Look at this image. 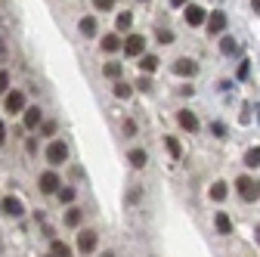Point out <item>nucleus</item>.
Here are the masks:
<instances>
[{
    "label": "nucleus",
    "instance_id": "1",
    "mask_svg": "<svg viewBox=\"0 0 260 257\" xmlns=\"http://www.w3.org/2000/svg\"><path fill=\"white\" fill-rule=\"evenodd\" d=\"M236 189H239V196H242L245 202H257V199H260V183H257L254 177H239V180H236Z\"/></svg>",
    "mask_w": 260,
    "mask_h": 257
},
{
    "label": "nucleus",
    "instance_id": "2",
    "mask_svg": "<svg viewBox=\"0 0 260 257\" xmlns=\"http://www.w3.org/2000/svg\"><path fill=\"white\" fill-rule=\"evenodd\" d=\"M44 155H47L50 165H65V162H69V146H65V140H53Z\"/></svg>",
    "mask_w": 260,
    "mask_h": 257
},
{
    "label": "nucleus",
    "instance_id": "3",
    "mask_svg": "<svg viewBox=\"0 0 260 257\" xmlns=\"http://www.w3.org/2000/svg\"><path fill=\"white\" fill-rule=\"evenodd\" d=\"M4 112H7V115H19V112H25V93H22V90H10V93H7Z\"/></svg>",
    "mask_w": 260,
    "mask_h": 257
},
{
    "label": "nucleus",
    "instance_id": "4",
    "mask_svg": "<svg viewBox=\"0 0 260 257\" xmlns=\"http://www.w3.org/2000/svg\"><path fill=\"white\" fill-rule=\"evenodd\" d=\"M96 245H100V236H96L93 230H81V233H78V251H81V254L96 251Z\"/></svg>",
    "mask_w": 260,
    "mask_h": 257
},
{
    "label": "nucleus",
    "instance_id": "5",
    "mask_svg": "<svg viewBox=\"0 0 260 257\" xmlns=\"http://www.w3.org/2000/svg\"><path fill=\"white\" fill-rule=\"evenodd\" d=\"M59 174L56 171H44L41 174V180H38V186H41V192H47V196H53V192H59Z\"/></svg>",
    "mask_w": 260,
    "mask_h": 257
},
{
    "label": "nucleus",
    "instance_id": "6",
    "mask_svg": "<svg viewBox=\"0 0 260 257\" xmlns=\"http://www.w3.org/2000/svg\"><path fill=\"white\" fill-rule=\"evenodd\" d=\"M183 19H186V25L199 28V25H205L208 13H205V7H195V4H189V7H186V13H183Z\"/></svg>",
    "mask_w": 260,
    "mask_h": 257
},
{
    "label": "nucleus",
    "instance_id": "7",
    "mask_svg": "<svg viewBox=\"0 0 260 257\" xmlns=\"http://www.w3.org/2000/svg\"><path fill=\"white\" fill-rule=\"evenodd\" d=\"M22 121H25V127H28V131H35V127H41V121H44V112H41V106H25V112H22Z\"/></svg>",
    "mask_w": 260,
    "mask_h": 257
},
{
    "label": "nucleus",
    "instance_id": "8",
    "mask_svg": "<svg viewBox=\"0 0 260 257\" xmlns=\"http://www.w3.org/2000/svg\"><path fill=\"white\" fill-rule=\"evenodd\" d=\"M205 25H208V35H223V31H226V16H223L220 10H214V13L205 19Z\"/></svg>",
    "mask_w": 260,
    "mask_h": 257
},
{
    "label": "nucleus",
    "instance_id": "9",
    "mask_svg": "<svg viewBox=\"0 0 260 257\" xmlns=\"http://www.w3.org/2000/svg\"><path fill=\"white\" fill-rule=\"evenodd\" d=\"M177 124L183 127V131H189V134H195L199 131V118H195L189 109H183V112H177Z\"/></svg>",
    "mask_w": 260,
    "mask_h": 257
},
{
    "label": "nucleus",
    "instance_id": "10",
    "mask_svg": "<svg viewBox=\"0 0 260 257\" xmlns=\"http://www.w3.org/2000/svg\"><path fill=\"white\" fill-rule=\"evenodd\" d=\"M195 72H199L195 59H177V62H174V75H180V78H192Z\"/></svg>",
    "mask_w": 260,
    "mask_h": 257
},
{
    "label": "nucleus",
    "instance_id": "11",
    "mask_svg": "<svg viewBox=\"0 0 260 257\" xmlns=\"http://www.w3.org/2000/svg\"><path fill=\"white\" fill-rule=\"evenodd\" d=\"M0 208H4V214H10V217H22V214H25V205H22L16 196H7L4 202H0Z\"/></svg>",
    "mask_w": 260,
    "mask_h": 257
},
{
    "label": "nucleus",
    "instance_id": "12",
    "mask_svg": "<svg viewBox=\"0 0 260 257\" xmlns=\"http://www.w3.org/2000/svg\"><path fill=\"white\" fill-rule=\"evenodd\" d=\"M146 50V41H143V35H130L127 41H124V53L127 56H140Z\"/></svg>",
    "mask_w": 260,
    "mask_h": 257
},
{
    "label": "nucleus",
    "instance_id": "13",
    "mask_svg": "<svg viewBox=\"0 0 260 257\" xmlns=\"http://www.w3.org/2000/svg\"><path fill=\"white\" fill-rule=\"evenodd\" d=\"M214 223H217V233H220V236H230V233H233V220L226 217L223 211H220V214H214Z\"/></svg>",
    "mask_w": 260,
    "mask_h": 257
},
{
    "label": "nucleus",
    "instance_id": "14",
    "mask_svg": "<svg viewBox=\"0 0 260 257\" xmlns=\"http://www.w3.org/2000/svg\"><path fill=\"white\" fill-rule=\"evenodd\" d=\"M100 47H103V53H118V50H121V38H118V35H106V38L100 41Z\"/></svg>",
    "mask_w": 260,
    "mask_h": 257
},
{
    "label": "nucleus",
    "instance_id": "15",
    "mask_svg": "<svg viewBox=\"0 0 260 257\" xmlns=\"http://www.w3.org/2000/svg\"><path fill=\"white\" fill-rule=\"evenodd\" d=\"M130 168H146V162H149V155L143 152V149H130Z\"/></svg>",
    "mask_w": 260,
    "mask_h": 257
},
{
    "label": "nucleus",
    "instance_id": "16",
    "mask_svg": "<svg viewBox=\"0 0 260 257\" xmlns=\"http://www.w3.org/2000/svg\"><path fill=\"white\" fill-rule=\"evenodd\" d=\"M78 28H81V35H84V38H93V35H96V19L84 16V19L78 22Z\"/></svg>",
    "mask_w": 260,
    "mask_h": 257
},
{
    "label": "nucleus",
    "instance_id": "17",
    "mask_svg": "<svg viewBox=\"0 0 260 257\" xmlns=\"http://www.w3.org/2000/svg\"><path fill=\"white\" fill-rule=\"evenodd\" d=\"M50 254H53V257H72V248L65 245V242H59V239H53V245H50Z\"/></svg>",
    "mask_w": 260,
    "mask_h": 257
},
{
    "label": "nucleus",
    "instance_id": "18",
    "mask_svg": "<svg viewBox=\"0 0 260 257\" xmlns=\"http://www.w3.org/2000/svg\"><path fill=\"white\" fill-rule=\"evenodd\" d=\"M245 165H248V168H260V146H251V149L245 152Z\"/></svg>",
    "mask_w": 260,
    "mask_h": 257
},
{
    "label": "nucleus",
    "instance_id": "19",
    "mask_svg": "<svg viewBox=\"0 0 260 257\" xmlns=\"http://www.w3.org/2000/svg\"><path fill=\"white\" fill-rule=\"evenodd\" d=\"M81 208H69L65 211V227H81Z\"/></svg>",
    "mask_w": 260,
    "mask_h": 257
},
{
    "label": "nucleus",
    "instance_id": "20",
    "mask_svg": "<svg viewBox=\"0 0 260 257\" xmlns=\"http://www.w3.org/2000/svg\"><path fill=\"white\" fill-rule=\"evenodd\" d=\"M220 50H223L226 56H233V53L239 50V47H236V38H230V35H223V38H220Z\"/></svg>",
    "mask_w": 260,
    "mask_h": 257
},
{
    "label": "nucleus",
    "instance_id": "21",
    "mask_svg": "<svg viewBox=\"0 0 260 257\" xmlns=\"http://www.w3.org/2000/svg\"><path fill=\"white\" fill-rule=\"evenodd\" d=\"M140 69H143V72H155V69H158V56H143V59H140Z\"/></svg>",
    "mask_w": 260,
    "mask_h": 257
},
{
    "label": "nucleus",
    "instance_id": "22",
    "mask_svg": "<svg viewBox=\"0 0 260 257\" xmlns=\"http://www.w3.org/2000/svg\"><path fill=\"white\" fill-rule=\"evenodd\" d=\"M165 146H168V152H171V158H180V155H183V149H180V143H177L174 137H165Z\"/></svg>",
    "mask_w": 260,
    "mask_h": 257
},
{
    "label": "nucleus",
    "instance_id": "23",
    "mask_svg": "<svg viewBox=\"0 0 260 257\" xmlns=\"http://www.w3.org/2000/svg\"><path fill=\"white\" fill-rule=\"evenodd\" d=\"M56 196H59V202H62V205H65V202H75V189H72V186H59Z\"/></svg>",
    "mask_w": 260,
    "mask_h": 257
},
{
    "label": "nucleus",
    "instance_id": "24",
    "mask_svg": "<svg viewBox=\"0 0 260 257\" xmlns=\"http://www.w3.org/2000/svg\"><path fill=\"white\" fill-rule=\"evenodd\" d=\"M211 199H214V202H223V199H226V183H214V186H211Z\"/></svg>",
    "mask_w": 260,
    "mask_h": 257
},
{
    "label": "nucleus",
    "instance_id": "25",
    "mask_svg": "<svg viewBox=\"0 0 260 257\" xmlns=\"http://www.w3.org/2000/svg\"><path fill=\"white\" fill-rule=\"evenodd\" d=\"M130 93H134L130 84H115V96H118V100H130Z\"/></svg>",
    "mask_w": 260,
    "mask_h": 257
},
{
    "label": "nucleus",
    "instance_id": "26",
    "mask_svg": "<svg viewBox=\"0 0 260 257\" xmlns=\"http://www.w3.org/2000/svg\"><path fill=\"white\" fill-rule=\"evenodd\" d=\"M103 75H106V78H118V75H121V66H118V62H106V66H103Z\"/></svg>",
    "mask_w": 260,
    "mask_h": 257
},
{
    "label": "nucleus",
    "instance_id": "27",
    "mask_svg": "<svg viewBox=\"0 0 260 257\" xmlns=\"http://www.w3.org/2000/svg\"><path fill=\"white\" fill-rule=\"evenodd\" d=\"M130 22H134V16H130V13H121L115 25H118V31H127V28H130Z\"/></svg>",
    "mask_w": 260,
    "mask_h": 257
},
{
    "label": "nucleus",
    "instance_id": "28",
    "mask_svg": "<svg viewBox=\"0 0 260 257\" xmlns=\"http://www.w3.org/2000/svg\"><path fill=\"white\" fill-rule=\"evenodd\" d=\"M158 44H174V31L171 28H161L158 31Z\"/></svg>",
    "mask_w": 260,
    "mask_h": 257
},
{
    "label": "nucleus",
    "instance_id": "29",
    "mask_svg": "<svg viewBox=\"0 0 260 257\" xmlns=\"http://www.w3.org/2000/svg\"><path fill=\"white\" fill-rule=\"evenodd\" d=\"M56 134V124L53 121H41V137H53Z\"/></svg>",
    "mask_w": 260,
    "mask_h": 257
},
{
    "label": "nucleus",
    "instance_id": "30",
    "mask_svg": "<svg viewBox=\"0 0 260 257\" xmlns=\"http://www.w3.org/2000/svg\"><path fill=\"white\" fill-rule=\"evenodd\" d=\"M211 134H214V137H226V124H223V121H214V124H211Z\"/></svg>",
    "mask_w": 260,
    "mask_h": 257
},
{
    "label": "nucleus",
    "instance_id": "31",
    "mask_svg": "<svg viewBox=\"0 0 260 257\" xmlns=\"http://www.w3.org/2000/svg\"><path fill=\"white\" fill-rule=\"evenodd\" d=\"M93 7H96V10H103V13H109V10L115 7V0H93Z\"/></svg>",
    "mask_w": 260,
    "mask_h": 257
},
{
    "label": "nucleus",
    "instance_id": "32",
    "mask_svg": "<svg viewBox=\"0 0 260 257\" xmlns=\"http://www.w3.org/2000/svg\"><path fill=\"white\" fill-rule=\"evenodd\" d=\"M134 134H137V124L127 118V121H124V137H134Z\"/></svg>",
    "mask_w": 260,
    "mask_h": 257
},
{
    "label": "nucleus",
    "instance_id": "33",
    "mask_svg": "<svg viewBox=\"0 0 260 257\" xmlns=\"http://www.w3.org/2000/svg\"><path fill=\"white\" fill-rule=\"evenodd\" d=\"M7 87H10V75L0 69V93H7Z\"/></svg>",
    "mask_w": 260,
    "mask_h": 257
},
{
    "label": "nucleus",
    "instance_id": "34",
    "mask_svg": "<svg viewBox=\"0 0 260 257\" xmlns=\"http://www.w3.org/2000/svg\"><path fill=\"white\" fill-rule=\"evenodd\" d=\"M137 87H140L143 93H149V90H152V78H140V81H137Z\"/></svg>",
    "mask_w": 260,
    "mask_h": 257
},
{
    "label": "nucleus",
    "instance_id": "35",
    "mask_svg": "<svg viewBox=\"0 0 260 257\" xmlns=\"http://www.w3.org/2000/svg\"><path fill=\"white\" fill-rule=\"evenodd\" d=\"M239 78H242V81L248 78V62H242V66H239Z\"/></svg>",
    "mask_w": 260,
    "mask_h": 257
},
{
    "label": "nucleus",
    "instance_id": "36",
    "mask_svg": "<svg viewBox=\"0 0 260 257\" xmlns=\"http://www.w3.org/2000/svg\"><path fill=\"white\" fill-rule=\"evenodd\" d=\"M7 143V127H4V121H0V146Z\"/></svg>",
    "mask_w": 260,
    "mask_h": 257
},
{
    "label": "nucleus",
    "instance_id": "37",
    "mask_svg": "<svg viewBox=\"0 0 260 257\" xmlns=\"http://www.w3.org/2000/svg\"><path fill=\"white\" fill-rule=\"evenodd\" d=\"M189 0H171V7H186Z\"/></svg>",
    "mask_w": 260,
    "mask_h": 257
},
{
    "label": "nucleus",
    "instance_id": "38",
    "mask_svg": "<svg viewBox=\"0 0 260 257\" xmlns=\"http://www.w3.org/2000/svg\"><path fill=\"white\" fill-rule=\"evenodd\" d=\"M251 10H254V13H260V0H251Z\"/></svg>",
    "mask_w": 260,
    "mask_h": 257
},
{
    "label": "nucleus",
    "instance_id": "39",
    "mask_svg": "<svg viewBox=\"0 0 260 257\" xmlns=\"http://www.w3.org/2000/svg\"><path fill=\"white\" fill-rule=\"evenodd\" d=\"M4 56H7V50H4V44H0V59H4Z\"/></svg>",
    "mask_w": 260,
    "mask_h": 257
},
{
    "label": "nucleus",
    "instance_id": "40",
    "mask_svg": "<svg viewBox=\"0 0 260 257\" xmlns=\"http://www.w3.org/2000/svg\"><path fill=\"white\" fill-rule=\"evenodd\" d=\"M100 257H115V254H112V251H106V254H100Z\"/></svg>",
    "mask_w": 260,
    "mask_h": 257
},
{
    "label": "nucleus",
    "instance_id": "41",
    "mask_svg": "<svg viewBox=\"0 0 260 257\" xmlns=\"http://www.w3.org/2000/svg\"><path fill=\"white\" fill-rule=\"evenodd\" d=\"M257 242H260V227H257Z\"/></svg>",
    "mask_w": 260,
    "mask_h": 257
},
{
    "label": "nucleus",
    "instance_id": "42",
    "mask_svg": "<svg viewBox=\"0 0 260 257\" xmlns=\"http://www.w3.org/2000/svg\"><path fill=\"white\" fill-rule=\"evenodd\" d=\"M47 257H53V254H47Z\"/></svg>",
    "mask_w": 260,
    "mask_h": 257
}]
</instances>
